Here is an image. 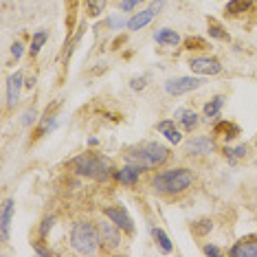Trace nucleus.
Listing matches in <instances>:
<instances>
[{
	"mask_svg": "<svg viewBox=\"0 0 257 257\" xmlns=\"http://www.w3.org/2000/svg\"><path fill=\"white\" fill-rule=\"evenodd\" d=\"M207 31H209V36H211V38L222 40V42H229V40H231V36L226 33L224 25H222L220 20H215V18H207Z\"/></svg>",
	"mask_w": 257,
	"mask_h": 257,
	"instance_id": "obj_20",
	"label": "nucleus"
},
{
	"mask_svg": "<svg viewBox=\"0 0 257 257\" xmlns=\"http://www.w3.org/2000/svg\"><path fill=\"white\" fill-rule=\"evenodd\" d=\"M152 235H154L156 244H159V246L163 248V253H172V250H174L172 239L167 237V233L163 231V229H156V226H152Z\"/></svg>",
	"mask_w": 257,
	"mask_h": 257,
	"instance_id": "obj_22",
	"label": "nucleus"
},
{
	"mask_svg": "<svg viewBox=\"0 0 257 257\" xmlns=\"http://www.w3.org/2000/svg\"><path fill=\"white\" fill-rule=\"evenodd\" d=\"M71 167L79 176L92 178V180H108L112 174V165L108 159L103 156H95V154H79L71 161Z\"/></svg>",
	"mask_w": 257,
	"mask_h": 257,
	"instance_id": "obj_4",
	"label": "nucleus"
},
{
	"mask_svg": "<svg viewBox=\"0 0 257 257\" xmlns=\"http://www.w3.org/2000/svg\"><path fill=\"white\" fill-rule=\"evenodd\" d=\"M156 130H159L163 137L167 139L169 143H174V145H178L180 141H183V134H180V130L176 125H174V119H165V121H161L159 125H156Z\"/></svg>",
	"mask_w": 257,
	"mask_h": 257,
	"instance_id": "obj_15",
	"label": "nucleus"
},
{
	"mask_svg": "<svg viewBox=\"0 0 257 257\" xmlns=\"http://www.w3.org/2000/svg\"><path fill=\"white\" fill-rule=\"evenodd\" d=\"M154 42L156 44H163V46H176L180 42V36L174 29H159V31L154 33Z\"/></svg>",
	"mask_w": 257,
	"mask_h": 257,
	"instance_id": "obj_18",
	"label": "nucleus"
},
{
	"mask_svg": "<svg viewBox=\"0 0 257 257\" xmlns=\"http://www.w3.org/2000/svg\"><path fill=\"white\" fill-rule=\"evenodd\" d=\"M20 90H22V73L16 71L7 79V108H16V103L20 99Z\"/></svg>",
	"mask_w": 257,
	"mask_h": 257,
	"instance_id": "obj_13",
	"label": "nucleus"
},
{
	"mask_svg": "<svg viewBox=\"0 0 257 257\" xmlns=\"http://www.w3.org/2000/svg\"><path fill=\"white\" fill-rule=\"evenodd\" d=\"M53 224H55V218H44L42 220V226H40V235H42V237L49 235V231L53 229Z\"/></svg>",
	"mask_w": 257,
	"mask_h": 257,
	"instance_id": "obj_29",
	"label": "nucleus"
},
{
	"mask_svg": "<svg viewBox=\"0 0 257 257\" xmlns=\"http://www.w3.org/2000/svg\"><path fill=\"white\" fill-rule=\"evenodd\" d=\"M145 84H148V77H145V75H141V77H132V79H130V88H132V90H143V88H145Z\"/></svg>",
	"mask_w": 257,
	"mask_h": 257,
	"instance_id": "obj_28",
	"label": "nucleus"
},
{
	"mask_svg": "<svg viewBox=\"0 0 257 257\" xmlns=\"http://www.w3.org/2000/svg\"><path fill=\"white\" fill-rule=\"evenodd\" d=\"M123 156H125V163H130V165H137L141 169H156L167 163L169 148L159 141H148V143L134 145Z\"/></svg>",
	"mask_w": 257,
	"mask_h": 257,
	"instance_id": "obj_1",
	"label": "nucleus"
},
{
	"mask_svg": "<svg viewBox=\"0 0 257 257\" xmlns=\"http://www.w3.org/2000/svg\"><path fill=\"white\" fill-rule=\"evenodd\" d=\"M248 154V145H237V148H224V156L229 159V163H235L239 159H244V156Z\"/></svg>",
	"mask_w": 257,
	"mask_h": 257,
	"instance_id": "obj_25",
	"label": "nucleus"
},
{
	"mask_svg": "<svg viewBox=\"0 0 257 257\" xmlns=\"http://www.w3.org/2000/svg\"><path fill=\"white\" fill-rule=\"evenodd\" d=\"M253 7H255L253 0H229L224 11L229 16H244V14H248Z\"/></svg>",
	"mask_w": 257,
	"mask_h": 257,
	"instance_id": "obj_19",
	"label": "nucleus"
},
{
	"mask_svg": "<svg viewBox=\"0 0 257 257\" xmlns=\"http://www.w3.org/2000/svg\"><path fill=\"white\" fill-rule=\"evenodd\" d=\"M163 5H165V0H154V3H152L145 11L132 16V18L127 20V29H130V31H139V29H143L145 25H150V22L154 20V16H159V11L163 9Z\"/></svg>",
	"mask_w": 257,
	"mask_h": 257,
	"instance_id": "obj_8",
	"label": "nucleus"
},
{
	"mask_svg": "<svg viewBox=\"0 0 257 257\" xmlns=\"http://www.w3.org/2000/svg\"><path fill=\"white\" fill-rule=\"evenodd\" d=\"M141 0H121V11H132Z\"/></svg>",
	"mask_w": 257,
	"mask_h": 257,
	"instance_id": "obj_31",
	"label": "nucleus"
},
{
	"mask_svg": "<svg viewBox=\"0 0 257 257\" xmlns=\"http://www.w3.org/2000/svg\"><path fill=\"white\" fill-rule=\"evenodd\" d=\"M222 106H224V97L218 95V97H213L209 103H204V108H202V114L207 116V119H218L220 116V110Z\"/></svg>",
	"mask_w": 257,
	"mask_h": 257,
	"instance_id": "obj_21",
	"label": "nucleus"
},
{
	"mask_svg": "<svg viewBox=\"0 0 257 257\" xmlns=\"http://www.w3.org/2000/svg\"><path fill=\"white\" fill-rule=\"evenodd\" d=\"M185 49L187 51H204V49H211V46L207 44V40H202V38H187L185 40Z\"/></svg>",
	"mask_w": 257,
	"mask_h": 257,
	"instance_id": "obj_27",
	"label": "nucleus"
},
{
	"mask_svg": "<svg viewBox=\"0 0 257 257\" xmlns=\"http://www.w3.org/2000/svg\"><path fill=\"white\" fill-rule=\"evenodd\" d=\"M103 9H106V0H86V14H88L90 18L101 16Z\"/></svg>",
	"mask_w": 257,
	"mask_h": 257,
	"instance_id": "obj_26",
	"label": "nucleus"
},
{
	"mask_svg": "<svg viewBox=\"0 0 257 257\" xmlns=\"http://www.w3.org/2000/svg\"><path fill=\"white\" fill-rule=\"evenodd\" d=\"M119 226L114 224V222H110V224H101V229H99V233H101V246L106 250H114L116 246H119Z\"/></svg>",
	"mask_w": 257,
	"mask_h": 257,
	"instance_id": "obj_12",
	"label": "nucleus"
},
{
	"mask_svg": "<svg viewBox=\"0 0 257 257\" xmlns=\"http://www.w3.org/2000/svg\"><path fill=\"white\" fill-rule=\"evenodd\" d=\"M202 253H204V255H213V257H218V255H222V250L215 246V244H207V246L202 248Z\"/></svg>",
	"mask_w": 257,
	"mask_h": 257,
	"instance_id": "obj_30",
	"label": "nucleus"
},
{
	"mask_svg": "<svg viewBox=\"0 0 257 257\" xmlns=\"http://www.w3.org/2000/svg\"><path fill=\"white\" fill-rule=\"evenodd\" d=\"M189 68H191V73L202 75V77L222 73V64H220V60H215V57H191Z\"/></svg>",
	"mask_w": 257,
	"mask_h": 257,
	"instance_id": "obj_7",
	"label": "nucleus"
},
{
	"mask_svg": "<svg viewBox=\"0 0 257 257\" xmlns=\"http://www.w3.org/2000/svg\"><path fill=\"white\" fill-rule=\"evenodd\" d=\"M231 257H257V235L242 237L229 248Z\"/></svg>",
	"mask_w": 257,
	"mask_h": 257,
	"instance_id": "obj_9",
	"label": "nucleus"
},
{
	"mask_svg": "<svg viewBox=\"0 0 257 257\" xmlns=\"http://www.w3.org/2000/svg\"><path fill=\"white\" fill-rule=\"evenodd\" d=\"M141 172H143L141 167L130 165V163H127L125 167H121L119 172H114V176H116V180H121L123 185H134V183H139V178H141Z\"/></svg>",
	"mask_w": 257,
	"mask_h": 257,
	"instance_id": "obj_17",
	"label": "nucleus"
},
{
	"mask_svg": "<svg viewBox=\"0 0 257 257\" xmlns=\"http://www.w3.org/2000/svg\"><path fill=\"white\" fill-rule=\"evenodd\" d=\"M14 211H16V200L14 198H5L3 211H0V235H3V242H9V229H11Z\"/></svg>",
	"mask_w": 257,
	"mask_h": 257,
	"instance_id": "obj_10",
	"label": "nucleus"
},
{
	"mask_svg": "<svg viewBox=\"0 0 257 257\" xmlns=\"http://www.w3.org/2000/svg\"><path fill=\"white\" fill-rule=\"evenodd\" d=\"M213 134L220 137V139H224V141L229 143V141H233V139L239 137V125L233 123V121H220V123L213 127Z\"/></svg>",
	"mask_w": 257,
	"mask_h": 257,
	"instance_id": "obj_16",
	"label": "nucleus"
},
{
	"mask_svg": "<svg viewBox=\"0 0 257 257\" xmlns=\"http://www.w3.org/2000/svg\"><path fill=\"white\" fill-rule=\"evenodd\" d=\"M187 152L194 156L211 154V152H215V143H213L211 137H194L187 141Z\"/></svg>",
	"mask_w": 257,
	"mask_h": 257,
	"instance_id": "obj_11",
	"label": "nucleus"
},
{
	"mask_svg": "<svg viewBox=\"0 0 257 257\" xmlns=\"http://www.w3.org/2000/svg\"><path fill=\"white\" fill-rule=\"evenodd\" d=\"M71 246L81 255H92L101 246V233L88 220L75 222L71 229Z\"/></svg>",
	"mask_w": 257,
	"mask_h": 257,
	"instance_id": "obj_3",
	"label": "nucleus"
},
{
	"mask_svg": "<svg viewBox=\"0 0 257 257\" xmlns=\"http://www.w3.org/2000/svg\"><path fill=\"white\" fill-rule=\"evenodd\" d=\"M191 183H194L191 169L174 167V169H167V172L156 174L154 180H152V187H154L159 194H183Z\"/></svg>",
	"mask_w": 257,
	"mask_h": 257,
	"instance_id": "obj_2",
	"label": "nucleus"
},
{
	"mask_svg": "<svg viewBox=\"0 0 257 257\" xmlns=\"http://www.w3.org/2000/svg\"><path fill=\"white\" fill-rule=\"evenodd\" d=\"M174 121L176 123H180V127L187 132H191V130H196V125H198V114L194 112V110H187V108H180L174 112Z\"/></svg>",
	"mask_w": 257,
	"mask_h": 257,
	"instance_id": "obj_14",
	"label": "nucleus"
},
{
	"mask_svg": "<svg viewBox=\"0 0 257 257\" xmlns=\"http://www.w3.org/2000/svg\"><path fill=\"white\" fill-rule=\"evenodd\" d=\"M101 211H103V215H106L110 222H114L121 231L130 233V235L134 233V222H132V218H130V213H127L125 207L114 204V207H101Z\"/></svg>",
	"mask_w": 257,
	"mask_h": 257,
	"instance_id": "obj_6",
	"label": "nucleus"
},
{
	"mask_svg": "<svg viewBox=\"0 0 257 257\" xmlns=\"http://www.w3.org/2000/svg\"><path fill=\"white\" fill-rule=\"evenodd\" d=\"M110 25H112L114 29H119V27H123V20L121 18H110Z\"/></svg>",
	"mask_w": 257,
	"mask_h": 257,
	"instance_id": "obj_34",
	"label": "nucleus"
},
{
	"mask_svg": "<svg viewBox=\"0 0 257 257\" xmlns=\"http://www.w3.org/2000/svg\"><path fill=\"white\" fill-rule=\"evenodd\" d=\"M33 121H36V110H27V112H25V119H22V123H25V125H31Z\"/></svg>",
	"mask_w": 257,
	"mask_h": 257,
	"instance_id": "obj_33",
	"label": "nucleus"
},
{
	"mask_svg": "<svg viewBox=\"0 0 257 257\" xmlns=\"http://www.w3.org/2000/svg\"><path fill=\"white\" fill-rule=\"evenodd\" d=\"M204 81L200 77H174V79H167L165 81V92L167 95H187L191 90H198Z\"/></svg>",
	"mask_w": 257,
	"mask_h": 257,
	"instance_id": "obj_5",
	"label": "nucleus"
},
{
	"mask_svg": "<svg viewBox=\"0 0 257 257\" xmlns=\"http://www.w3.org/2000/svg\"><path fill=\"white\" fill-rule=\"evenodd\" d=\"M211 229H213V222L209 218H200V220H196L194 224H191V233H194L196 237H204Z\"/></svg>",
	"mask_w": 257,
	"mask_h": 257,
	"instance_id": "obj_24",
	"label": "nucleus"
},
{
	"mask_svg": "<svg viewBox=\"0 0 257 257\" xmlns=\"http://www.w3.org/2000/svg\"><path fill=\"white\" fill-rule=\"evenodd\" d=\"M46 40H49V33L46 31H38L33 33V40H31V49H29V55L36 57L40 51H42V46L46 44Z\"/></svg>",
	"mask_w": 257,
	"mask_h": 257,
	"instance_id": "obj_23",
	"label": "nucleus"
},
{
	"mask_svg": "<svg viewBox=\"0 0 257 257\" xmlns=\"http://www.w3.org/2000/svg\"><path fill=\"white\" fill-rule=\"evenodd\" d=\"M11 55H14L16 60H20V55H22V42H14V44H11Z\"/></svg>",
	"mask_w": 257,
	"mask_h": 257,
	"instance_id": "obj_32",
	"label": "nucleus"
}]
</instances>
